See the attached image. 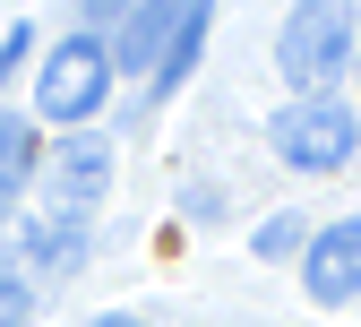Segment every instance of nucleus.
Returning <instances> with one entry per match:
<instances>
[{"label": "nucleus", "instance_id": "obj_1", "mask_svg": "<svg viewBox=\"0 0 361 327\" xmlns=\"http://www.w3.org/2000/svg\"><path fill=\"white\" fill-rule=\"evenodd\" d=\"M361 52V0H293L276 26V69L293 95H327Z\"/></svg>", "mask_w": 361, "mask_h": 327}, {"label": "nucleus", "instance_id": "obj_2", "mask_svg": "<svg viewBox=\"0 0 361 327\" xmlns=\"http://www.w3.org/2000/svg\"><path fill=\"white\" fill-rule=\"evenodd\" d=\"M267 147H276V164L293 172H344L353 147H361V121L344 95H293L276 121H267Z\"/></svg>", "mask_w": 361, "mask_h": 327}, {"label": "nucleus", "instance_id": "obj_3", "mask_svg": "<svg viewBox=\"0 0 361 327\" xmlns=\"http://www.w3.org/2000/svg\"><path fill=\"white\" fill-rule=\"evenodd\" d=\"M104 95H112V43H95V35H61L52 52H43L35 112L61 121V129H86V121L104 112Z\"/></svg>", "mask_w": 361, "mask_h": 327}, {"label": "nucleus", "instance_id": "obj_4", "mask_svg": "<svg viewBox=\"0 0 361 327\" xmlns=\"http://www.w3.org/2000/svg\"><path fill=\"white\" fill-rule=\"evenodd\" d=\"M43 198H52V215L86 224V215L112 198V138H95V129H69L61 147L43 155Z\"/></svg>", "mask_w": 361, "mask_h": 327}, {"label": "nucleus", "instance_id": "obj_5", "mask_svg": "<svg viewBox=\"0 0 361 327\" xmlns=\"http://www.w3.org/2000/svg\"><path fill=\"white\" fill-rule=\"evenodd\" d=\"M301 285H310V302H319V310H344V302H361V215L310 224Z\"/></svg>", "mask_w": 361, "mask_h": 327}, {"label": "nucleus", "instance_id": "obj_6", "mask_svg": "<svg viewBox=\"0 0 361 327\" xmlns=\"http://www.w3.org/2000/svg\"><path fill=\"white\" fill-rule=\"evenodd\" d=\"M172 9H180V0H138V9L121 18V35H112V78H155L164 35H172Z\"/></svg>", "mask_w": 361, "mask_h": 327}, {"label": "nucleus", "instance_id": "obj_7", "mask_svg": "<svg viewBox=\"0 0 361 327\" xmlns=\"http://www.w3.org/2000/svg\"><path fill=\"white\" fill-rule=\"evenodd\" d=\"M207 26H215V0H180V9H172L164 61H155V95H172V86L198 69V52H207Z\"/></svg>", "mask_w": 361, "mask_h": 327}, {"label": "nucleus", "instance_id": "obj_8", "mask_svg": "<svg viewBox=\"0 0 361 327\" xmlns=\"http://www.w3.org/2000/svg\"><path fill=\"white\" fill-rule=\"evenodd\" d=\"M26 267H35V275H69V267H86V224H69V215H35V224H26Z\"/></svg>", "mask_w": 361, "mask_h": 327}, {"label": "nucleus", "instance_id": "obj_9", "mask_svg": "<svg viewBox=\"0 0 361 327\" xmlns=\"http://www.w3.org/2000/svg\"><path fill=\"white\" fill-rule=\"evenodd\" d=\"M43 172V147H35V121H18V112H0V215H9L18 198H26V181Z\"/></svg>", "mask_w": 361, "mask_h": 327}, {"label": "nucleus", "instance_id": "obj_10", "mask_svg": "<svg viewBox=\"0 0 361 327\" xmlns=\"http://www.w3.org/2000/svg\"><path fill=\"white\" fill-rule=\"evenodd\" d=\"M250 250H258V258H301V250H310V224H301V215H267Z\"/></svg>", "mask_w": 361, "mask_h": 327}, {"label": "nucleus", "instance_id": "obj_11", "mask_svg": "<svg viewBox=\"0 0 361 327\" xmlns=\"http://www.w3.org/2000/svg\"><path fill=\"white\" fill-rule=\"evenodd\" d=\"M129 9H138V0H78V35H95V43H104V35H121Z\"/></svg>", "mask_w": 361, "mask_h": 327}, {"label": "nucleus", "instance_id": "obj_12", "mask_svg": "<svg viewBox=\"0 0 361 327\" xmlns=\"http://www.w3.org/2000/svg\"><path fill=\"white\" fill-rule=\"evenodd\" d=\"M26 319H35V285L0 267V327H26Z\"/></svg>", "mask_w": 361, "mask_h": 327}, {"label": "nucleus", "instance_id": "obj_13", "mask_svg": "<svg viewBox=\"0 0 361 327\" xmlns=\"http://www.w3.org/2000/svg\"><path fill=\"white\" fill-rule=\"evenodd\" d=\"M26 52H35V35H26V26H9V35H0V86L26 69Z\"/></svg>", "mask_w": 361, "mask_h": 327}, {"label": "nucleus", "instance_id": "obj_14", "mask_svg": "<svg viewBox=\"0 0 361 327\" xmlns=\"http://www.w3.org/2000/svg\"><path fill=\"white\" fill-rule=\"evenodd\" d=\"M95 327H138V319H129V310H112V319H95Z\"/></svg>", "mask_w": 361, "mask_h": 327}, {"label": "nucleus", "instance_id": "obj_15", "mask_svg": "<svg viewBox=\"0 0 361 327\" xmlns=\"http://www.w3.org/2000/svg\"><path fill=\"white\" fill-rule=\"evenodd\" d=\"M353 86H361V52H353Z\"/></svg>", "mask_w": 361, "mask_h": 327}]
</instances>
